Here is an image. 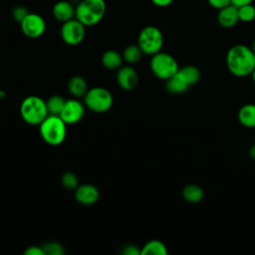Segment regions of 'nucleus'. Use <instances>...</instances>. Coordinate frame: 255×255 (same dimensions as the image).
<instances>
[{
    "mask_svg": "<svg viewBox=\"0 0 255 255\" xmlns=\"http://www.w3.org/2000/svg\"><path fill=\"white\" fill-rule=\"evenodd\" d=\"M167 248L160 240H150L140 249V255H166Z\"/></svg>",
    "mask_w": 255,
    "mask_h": 255,
    "instance_id": "aec40b11",
    "label": "nucleus"
},
{
    "mask_svg": "<svg viewBox=\"0 0 255 255\" xmlns=\"http://www.w3.org/2000/svg\"><path fill=\"white\" fill-rule=\"evenodd\" d=\"M60 33L62 40L66 44L76 46L83 42L86 36V26L78 19L73 18L62 24Z\"/></svg>",
    "mask_w": 255,
    "mask_h": 255,
    "instance_id": "6e6552de",
    "label": "nucleus"
},
{
    "mask_svg": "<svg viewBox=\"0 0 255 255\" xmlns=\"http://www.w3.org/2000/svg\"><path fill=\"white\" fill-rule=\"evenodd\" d=\"M248 153H249V156H250L252 159L255 160V143L249 148Z\"/></svg>",
    "mask_w": 255,
    "mask_h": 255,
    "instance_id": "473e14b6",
    "label": "nucleus"
},
{
    "mask_svg": "<svg viewBox=\"0 0 255 255\" xmlns=\"http://www.w3.org/2000/svg\"><path fill=\"white\" fill-rule=\"evenodd\" d=\"M42 248L44 250L45 255H64L65 254L64 247L58 242H54V241L46 242L42 245Z\"/></svg>",
    "mask_w": 255,
    "mask_h": 255,
    "instance_id": "393cba45",
    "label": "nucleus"
},
{
    "mask_svg": "<svg viewBox=\"0 0 255 255\" xmlns=\"http://www.w3.org/2000/svg\"><path fill=\"white\" fill-rule=\"evenodd\" d=\"M179 71L184 76V78L186 79V81L188 82V84L190 86L195 85L200 80L201 73H200V70L196 66L187 65L182 68H179Z\"/></svg>",
    "mask_w": 255,
    "mask_h": 255,
    "instance_id": "5701e85b",
    "label": "nucleus"
},
{
    "mask_svg": "<svg viewBox=\"0 0 255 255\" xmlns=\"http://www.w3.org/2000/svg\"><path fill=\"white\" fill-rule=\"evenodd\" d=\"M190 85L184 78V76L181 74V72L178 71L170 77L168 80H166L165 84V89L168 93L173 94V95H178L186 92L189 89Z\"/></svg>",
    "mask_w": 255,
    "mask_h": 255,
    "instance_id": "2eb2a0df",
    "label": "nucleus"
},
{
    "mask_svg": "<svg viewBox=\"0 0 255 255\" xmlns=\"http://www.w3.org/2000/svg\"><path fill=\"white\" fill-rule=\"evenodd\" d=\"M138 81V75L131 66H122L117 73V82L123 90H133L137 86Z\"/></svg>",
    "mask_w": 255,
    "mask_h": 255,
    "instance_id": "9b49d317",
    "label": "nucleus"
},
{
    "mask_svg": "<svg viewBox=\"0 0 255 255\" xmlns=\"http://www.w3.org/2000/svg\"><path fill=\"white\" fill-rule=\"evenodd\" d=\"M52 14L57 21L64 23L75 18L76 8L71 2L67 0H60L54 4Z\"/></svg>",
    "mask_w": 255,
    "mask_h": 255,
    "instance_id": "ddd939ff",
    "label": "nucleus"
},
{
    "mask_svg": "<svg viewBox=\"0 0 255 255\" xmlns=\"http://www.w3.org/2000/svg\"><path fill=\"white\" fill-rule=\"evenodd\" d=\"M85 106L95 113L108 112L114 103L113 95L111 92L103 87H94L84 96Z\"/></svg>",
    "mask_w": 255,
    "mask_h": 255,
    "instance_id": "423d86ee",
    "label": "nucleus"
},
{
    "mask_svg": "<svg viewBox=\"0 0 255 255\" xmlns=\"http://www.w3.org/2000/svg\"><path fill=\"white\" fill-rule=\"evenodd\" d=\"M182 196L187 202L197 203L202 200L204 196V191L201 186L195 183H190L183 187Z\"/></svg>",
    "mask_w": 255,
    "mask_h": 255,
    "instance_id": "6ab92c4d",
    "label": "nucleus"
},
{
    "mask_svg": "<svg viewBox=\"0 0 255 255\" xmlns=\"http://www.w3.org/2000/svg\"><path fill=\"white\" fill-rule=\"evenodd\" d=\"M29 10L22 5H18L16 7L13 8L12 10V17L19 23H21V21L29 14Z\"/></svg>",
    "mask_w": 255,
    "mask_h": 255,
    "instance_id": "bb28decb",
    "label": "nucleus"
},
{
    "mask_svg": "<svg viewBox=\"0 0 255 255\" xmlns=\"http://www.w3.org/2000/svg\"><path fill=\"white\" fill-rule=\"evenodd\" d=\"M21 30L29 38H39L46 31L45 19L36 13H29L20 23Z\"/></svg>",
    "mask_w": 255,
    "mask_h": 255,
    "instance_id": "1a4fd4ad",
    "label": "nucleus"
},
{
    "mask_svg": "<svg viewBox=\"0 0 255 255\" xmlns=\"http://www.w3.org/2000/svg\"><path fill=\"white\" fill-rule=\"evenodd\" d=\"M105 0H82L76 7L75 18L87 26H94L102 21L106 14Z\"/></svg>",
    "mask_w": 255,
    "mask_h": 255,
    "instance_id": "20e7f679",
    "label": "nucleus"
},
{
    "mask_svg": "<svg viewBox=\"0 0 255 255\" xmlns=\"http://www.w3.org/2000/svg\"><path fill=\"white\" fill-rule=\"evenodd\" d=\"M142 54L143 53L138 45H129L124 50L123 59L128 64H134L140 60Z\"/></svg>",
    "mask_w": 255,
    "mask_h": 255,
    "instance_id": "4be33fe9",
    "label": "nucleus"
},
{
    "mask_svg": "<svg viewBox=\"0 0 255 255\" xmlns=\"http://www.w3.org/2000/svg\"><path fill=\"white\" fill-rule=\"evenodd\" d=\"M84 115H85L84 105L75 98V99L66 100L65 106L60 114V117L67 125H74L79 123L83 119Z\"/></svg>",
    "mask_w": 255,
    "mask_h": 255,
    "instance_id": "9d476101",
    "label": "nucleus"
},
{
    "mask_svg": "<svg viewBox=\"0 0 255 255\" xmlns=\"http://www.w3.org/2000/svg\"><path fill=\"white\" fill-rule=\"evenodd\" d=\"M237 8H238L239 21L248 23V22H252L255 19V6L252 3L242 5Z\"/></svg>",
    "mask_w": 255,
    "mask_h": 255,
    "instance_id": "b1692460",
    "label": "nucleus"
},
{
    "mask_svg": "<svg viewBox=\"0 0 255 255\" xmlns=\"http://www.w3.org/2000/svg\"><path fill=\"white\" fill-rule=\"evenodd\" d=\"M217 21L223 28H232L239 22L238 8L232 4L218 10Z\"/></svg>",
    "mask_w": 255,
    "mask_h": 255,
    "instance_id": "4468645a",
    "label": "nucleus"
},
{
    "mask_svg": "<svg viewBox=\"0 0 255 255\" xmlns=\"http://www.w3.org/2000/svg\"><path fill=\"white\" fill-rule=\"evenodd\" d=\"M3 98H5V92L0 90V100H1V99H3Z\"/></svg>",
    "mask_w": 255,
    "mask_h": 255,
    "instance_id": "72a5a7b5",
    "label": "nucleus"
},
{
    "mask_svg": "<svg viewBox=\"0 0 255 255\" xmlns=\"http://www.w3.org/2000/svg\"><path fill=\"white\" fill-rule=\"evenodd\" d=\"M137 45L143 54L154 55L161 51L163 46V35L155 26H145L142 28L137 37Z\"/></svg>",
    "mask_w": 255,
    "mask_h": 255,
    "instance_id": "0eeeda50",
    "label": "nucleus"
},
{
    "mask_svg": "<svg viewBox=\"0 0 255 255\" xmlns=\"http://www.w3.org/2000/svg\"><path fill=\"white\" fill-rule=\"evenodd\" d=\"M122 253L124 255H139L140 254V249L137 246L133 245V244H128V245H126L123 248Z\"/></svg>",
    "mask_w": 255,
    "mask_h": 255,
    "instance_id": "c85d7f7f",
    "label": "nucleus"
},
{
    "mask_svg": "<svg viewBox=\"0 0 255 255\" xmlns=\"http://www.w3.org/2000/svg\"><path fill=\"white\" fill-rule=\"evenodd\" d=\"M62 185L67 189H76L79 185V179L74 172H65L61 177Z\"/></svg>",
    "mask_w": 255,
    "mask_h": 255,
    "instance_id": "a878e982",
    "label": "nucleus"
},
{
    "mask_svg": "<svg viewBox=\"0 0 255 255\" xmlns=\"http://www.w3.org/2000/svg\"><path fill=\"white\" fill-rule=\"evenodd\" d=\"M179 69L178 63L173 56L165 52H158L151 56L150 70L160 80H168Z\"/></svg>",
    "mask_w": 255,
    "mask_h": 255,
    "instance_id": "39448f33",
    "label": "nucleus"
},
{
    "mask_svg": "<svg viewBox=\"0 0 255 255\" xmlns=\"http://www.w3.org/2000/svg\"><path fill=\"white\" fill-rule=\"evenodd\" d=\"M39 131L46 143L53 146L60 145L67 135V124L60 116L49 115L39 125Z\"/></svg>",
    "mask_w": 255,
    "mask_h": 255,
    "instance_id": "f03ea898",
    "label": "nucleus"
},
{
    "mask_svg": "<svg viewBox=\"0 0 255 255\" xmlns=\"http://www.w3.org/2000/svg\"><path fill=\"white\" fill-rule=\"evenodd\" d=\"M0 101H1V100H0Z\"/></svg>",
    "mask_w": 255,
    "mask_h": 255,
    "instance_id": "e433bc0d",
    "label": "nucleus"
},
{
    "mask_svg": "<svg viewBox=\"0 0 255 255\" xmlns=\"http://www.w3.org/2000/svg\"><path fill=\"white\" fill-rule=\"evenodd\" d=\"M238 122L245 128H255V104L243 105L237 114Z\"/></svg>",
    "mask_w": 255,
    "mask_h": 255,
    "instance_id": "dca6fc26",
    "label": "nucleus"
},
{
    "mask_svg": "<svg viewBox=\"0 0 255 255\" xmlns=\"http://www.w3.org/2000/svg\"><path fill=\"white\" fill-rule=\"evenodd\" d=\"M99 197L100 191L93 184H81L75 189V198L83 205H92L98 201Z\"/></svg>",
    "mask_w": 255,
    "mask_h": 255,
    "instance_id": "f8f14e48",
    "label": "nucleus"
},
{
    "mask_svg": "<svg viewBox=\"0 0 255 255\" xmlns=\"http://www.w3.org/2000/svg\"><path fill=\"white\" fill-rule=\"evenodd\" d=\"M251 49H252V51H253V52H254V54H255V39H254V41H253V43H252Z\"/></svg>",
    "mask_w": 255,
    "mask_h": 255,
    "instance_id": "f704fd0d",
    "label": "nucleus"
},
{
    "mask_svg": "<svg viewBox=\"0 0 255 255\" xmlns=\"http://www.w3.org/2000/svg\"><path fill=\"white\" fill-rule=\"evenodd\" d=\"M123 55L115 50H108L102 56V63L109 70H117L122 67Z\"/></svg>",
    "mask_w": 255,
    "mask_h": 255,
    "instance_id": "a211bd4d",
    "label": "nucleus"
},
{
    "mask_svg": "<svg viewBox=\"0 0 255 255\" xmlns=\"http://www.w3.org/2000/svg\"><path fill=\"white\" fill-rule=\"evenodd\" d=\"M20 115L25 123L39 126L49 116L46 101L38 96L26 97L20 105Z\"/></svg>",
    "mask_w": 255,
    "mask_h": 255,
    "instance_id": "7ed1b4c3",
    "label": "nucleus"
},
{
    "mask_svg": "<svg viewBox=\"0 0 255 255\" xmlns=\"http://www.w3.org/2000/svg\"><path fill=\"white\" fill-rule=\"evenodd\" d=\"M151 2L157 7H167L173 2V0H151Z\"/></svg>",
    "mask_w": 255,
    "mask_h": 255,
    "instance_id": "7c9ffc66",
    "label": "nucleus"
},
{
    "mask_svg": "<svg viewBox=\"0 0 255 255\" xmlns=\"http://www.w3.org/2000/svg\"><path fill=\"white\" fill-rule=\"evenodd\" d=\"M251 76H252V80H253V82H254V84H255V69H254V71L252 72Z\"/></svg>",
    "mask_w": 255,
    "mask_h": 255,
    "instance_id": "c9c22d12",
    "label": "nucleus"
},
{
    "mask_svg": "<svg viewBox=\"0 0 255 255\" xmlns=\"http://www.w3.org/2000/svg\"><path fill=\"white\" fill-rule=\"evenodd\" d=\"M66 100L59 96V95H54L51 96L47 101H46V105H47V109H48V113L49 115H54V116H60L64 106H65Z\"/></svg>",
    "mask_w": 255,
    "mask_h": 255,
    "instance_id": "412c9836",
    "label": "nucleus"
},
{
    "mask_svg": "<svg viewBox=\"0 0 255 255\" xmlns=\"http://www.w3.org/2000/svg\"><path fill=\"white\" fill-rule=\"evenodd\" d=\"M69 93L76 99L82 98L88 92V85L86 80L81 76L72 77L67 85Z\"/></svg>",
    "mask_w": 255,
    "mask_h": 255,
    "instance_id": "f3484780",
    "label": "nucleus"
},
{
    "mask_svg": "<svg viewBox=\"0 0 255 255\" xmlns=\"http://www.w3.org/2000/svg\"><path fill=\"white\" fill-rule=\"evenodd\" d=\"M207 2L212 8L217 10H220L231 4V0H207Z\"/></svg>",
    "mask_w": 255,
    "mask_h": 255,
    "instance_id": "cd10ccee",
    "label": "nucleus"
},
{
    "mask_svg": "<svg viewBox=\"0 0 255 255\" xmlns=\"http://www.w3.org/2000/svg\"><path fill=\"white\" fill-rule=\"evenodd\" d=\"M252 2H253V0H231V4L236 6V7H240L242 5L250 4Z\"/></svg>",
    "mask_w": 255,
    "mask_h": 255,
    "instance_id": "2f4dec72",
    "label": "nucleus"
},
{
    "mask_svg": "<svg viewBox=\"0 0 255 255\" xmlns=\"http://www.w3.org/2000/svg\"><path fill=\"white\" fill-rule=\"evenodd\" d=\"M25 255H45L42 246H29L24 251Z\"/></svg>",
    "mask_w": 255,
    "mask_h": 255,
    "instance_id": "c756f323",
    "label": "nucleus"
},
{
    "mask_svg": "<svg viewBox=\"0 0 255 255\" xmlns=\"http://www.w3.org/2000/svg\"><path fill=\"white\" fill-rule=\"evenodd\" d=\"M226 66L235 77L251 76L255 69V54L246 45L236 44L230 47L226 54Z\"/></svg>",
    "mask_w": 255,
    "mask_h": 255,
    "instance_id": "f257e3e1",
    "label": "nucleus"
}]
</instances>
